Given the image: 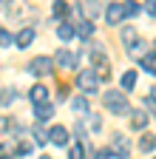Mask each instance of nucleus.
<instances>
[{
  "mask_svg": "<svg viewBox=\"0 0 156 159\" xmlns=\"http://www.w3.org/2000/svg\"><path fill=\"white\" fill-rule=\"evenodd\" d=\"M88 125H91V131H100V128H102V122H100V116H91V119H88Z\"/></svg>",
  "mask_w": 156,
  "mask_h": 159,
  "instance_id": "29",
  "label": "nucleus"
},
{
  "mask_svg": "<svg viewBox=\"0 0 156 159\" xmlns=\"http://www.w3.org/2000/svg\"><path fill=\"white\" fill-rule=\"evenodd\" d=\"M31 43H34V29H31V26H26V29L17 31V37H14V46H17V48H29Z\"/></svg>",
  "mask_w": 156,
  "mask_h": 159,
  "instance_id": "8",
  "label": "nucleus"
},
{
  "mask_svg": "<svg viewBox=\"0 0 156 159\" xmlns=\"http://www.w3.org/2000/svg\"><path fill=\"white\" fill-rule=\"evenodd\" d=\"M51 14H54V20H63L65 14H71V17H74V9H68L65 3H54V6H51Z\"/></svg>",
  "mask_w": 156,
  "mask_h": 159,
  "instance_id": "17",
  "label": "nucleus"
},
{
  "mask_svg": "<svg viewBox=\"0 0 156 159\" xmlns=\"http://www.w3.org/2000/svg\"><path fill=\"white\" fill-rule=\"evenodd\" d=\"M34 116H37V122H48V119L54 116V105H51V102L37 105V108H34Z\"/></svg>",
  "mask_w": 156,
  "mask_h": 159,
  "instance_id": "13",
  "label": "nucleus"
},
{
  "mask_svg": "<svg viewBox=\"0 0 156 159\" xmlns=\"http://www.w3.org/2000/svg\"><path fill=\"white\" fill-rule=\"evenodd\" d=\"M139 14V6L136 3H125V17H136Z\"/></svg>",
  "mask_w": 156,
  "mask_h": 159,
  "instance_id": "28",
  "label": "nucleus"
},
{
  "mask_svg": "<svg viewBox=\"0 0 156 159\" xmlns=\"http://www.w3.org/2000/svg\"><path fill=\"white\" fill-rule=\"evenodd\" d=\"M0 159H14V153H11V145H9V142H0Z\"/></svg>",
  "mask_w": 156,
  "mask_h": 159,
  "instance_id": "26",
  "label": "nucleus"
},
{
  "mask_svg": "<svg viewBox=\"0 0 156 159\" xmlns=\"http://www.w3.org/2000/svg\"><path fill=\"white\" fill-rule=\"evenodd\" d=\"M111 151L119 156V159H128V139L116 134V136H114V148H111Z\"/></svg>",
  "mask_w": 156,
  "mask_h": 159,
  "instance_id": "12",
  "label": "nucleus"
},
{
  "mask_svg": "<svg viewBox=\"0 0 156 159\" xmlns=\"http://www.w3.org/2000/svg\"><path fill=\"white\" fill-rule=\"evenodd\" d=\"M14 43V37H11V31L9 29H0V48H9Z\"/></svg>",
  "mask_w": 156,
  "mask_h": 159,
  "instance_id": "23",
  "label": "nucleus"
},
{
  "mask_svg": "<svg viewBox=\"0 0 156 159\" xmlns=\"http://www.w3.org/2000/svg\"><path fill=\"white\" fill-rule=\"evenodd\" d=\"M43 159H51V156H43Z\"/></svg>",
  "mask_w": 156,
  "mask_h": 159,
  "instance_id": "32",
  "label": "nucleus"
},
{
  "mask_svg": "<svg viewBox=\"0 0 156 159\" xmlns=\"http://www.w3.org/2000/svg\"><path fill=\"white\" fill-rule=\"evenodd\" d=\"M142 105H145V108L153 114V119H156V99H153V97H145V102H142Z\"/></svg>",
  "mask_w": 156,
  "mask_h": 159,
  "instance_id": "27",
  "label": "nucleus"
},
{
  "mask_svg": "<svg viewBox=\"0 0 156 159\" xmlns=\"http://www.w3.org/2000/svg\"><path fill=\"white\" fill-rule=\"evenodd\" d=\"M153 159H156V156H153Z\"/></svg>",
  "mask_w": 156,
  "mask_h": 159,
  "instance_id": "33",
  "label": "nucleus"
},
{
  "mask_svg": "<svg viewBox=\"0 0 156 159\" xmlns=\"http://www.w3.org/2000/svg\"><path fill=\"white\" fill-rule=\"evenodd\" d=\"M153 51H148V54H142V71H148V74H156V46H150Z\"/></svg>",
  "mask_w": 156,
  "mask_h": 159,
  "instance_id": "11",
  "label": "nucleus"
},
{
  "mask_svg": "<svg viewBox=\"0 0 156 159\" xmlns=\"http://www.w3.org/2000/svg\"><path fill=\"white\" fill-rule=\"evenodd\" d=\"M119 40H122L125 51H136V48H139V31H136V26H122Z\"/></svg>",
  "mask_w": 156,
  "mask_h": 159,
  "instance_id": "4",
  "label": "nucleus"
},
{
  "mask_svg": "<svg viewBox=\"0 0 156 159\" xmlns=\"http://www.w3.org/2000/svg\"><path fill=\"white\" fill-rule=\"evenodd\" d=\"M77 51H71V48H57V54H54V63L60 66L63 71H74L77 68Z\"/></svg>",
  "mask_w": 156,
  "mask_h": 159,
  "instance_id": "3",
  "label": "nucleus"
},
{
  "mask_svg": "<svg viewBox=\"0 0 156 159\" xmlns=\"http://www.w3.org/2000/svg\"><path fill=\"white\" fill-rule=\"evenodd\" d=\"M68 159H85V156H82V145H80V142H74V145L68 148Z\"/></svg>",
  "mask_w": 156,
  "mask_h": 159,
  "instance_id": "25",
  "label": "nucleus"
},
{
  "mask_svg": "<svg viewBox=\"0 0 156 159\" xmlns=\"http://www.w3.org/2000/svg\"><path fill=\"white\" fill-rule=\"evenodd\" d=\"M71 111L88 116V99H85V97H74V99H71Z\"/></svg>",
  "mask_w": 156,
  "mask_h": 159,
  "instance_id": "16",
  "label": "nucleus"
},
{
  "mask_svg": "<svg viewBox=\"0 0 156 159\" xmlns=\"http://www.w3.org/2000/svg\"><path fill=\"white\" fill-rule=\"evenodd\" d=\"M74 83H77V88H80L82 94H96V91H100V77H96V71H94V68L80 71Z\"/></svg>",
  "mask_w": 156,
  "mask_h": 159,
  "instance_id": "2",
  "label": "nucleus"
},
{
  "mask_svg": "<svg viewBox=\"0 0 156 159\" xmlns=\"http://www.w3.org/2000/svg\"><path fill=\"white\" fill-rule=\"evenodd\" d=\"M57 37L60 40H74L77 37V26L74 23H60L57 26Z\"/></svg>",
  "mask_w": 156,
  "mask_h": 159,
  "instance_id": "14",
  "label": "nucleus"
},
{
  "mask_svg": "<svg viewBox=\"0 0 156 159\" xmlns=\"http://www.w3.org/2000/svg\"><path fill=\"white\" fill-rule=\"evenodd\" d=\"M91 63H94V71H100V80H108L111 77V66H108V57L102 48L91 51Z\"/></svg>",
  "mask_w": 156,
  "mask_h": 159,
  "instance_id": "5",
  "label": "nucleus"
},
{
  "mask_svg": "<svg viewBox=\"0 0 156 159\" xmlns=\"http://www.w3.org/2000/svg\"><path fill=\"white\" fill-rule=\"evenodd\" d=\"M145 11H148V14H150V17H156V0H150V3H148V6H145Z\"/></svg>",
  "mask_w": 156,
  "mask_h": 159,
  "instance_id": "30",
  "label": "nucleus"
},
{
  "mask_svg": "<svg viewBox=\"0 0 156 159\" xmlns=\"http://www.w3.org/2000/svg\"><path fill=\"white\" fill-rule=\"evenodd\" d=\"M0 131H3V122H0Z\"/></svg>",
  "mask_w": 156,
  "mask_h": 159,
  "instance_id": "31",
  "label": "nucleus"
},
{
  "mask_svg": "<svg viewBox=\"0 0 156 159\" xmlns=\"http://www.w3.org/2000/svg\"><path fill=\"white\" fill-rule=\"evenodd\" d=\"M48 142H54V145H68V131L63 128V125H54L51 131H48Z\"/></svg>",
  "mask_w": 156,
  "mask_h": 159,
  "instance_id": "9",
  "label": "nucleus"
},
{
  "mask_svg": "<svg viewBox=\"0 0 156 159\" xmlns=\"http://www.w3.org/2000/svg\"><path fill=\"white\" fill-rule=\"evenodd\" d=\"M94 34V23H88V20H80V23H77V37H91Z\"/></svg>",
  "mask_w": 156,
  "mask_h": 159,
  "instance_id": "20",
  "label": "nucleus"
},
{
  "mask_svg": "<svg viewBox=\"0 0 156 159\" xmlns=\"http://www.w3.org/2000/svg\"><path fill=\"white\" fill-rule=\"evenodd\" d=\"M14 88H9V91H0V108H3V105H11L14 102Z\"/></svg>",
  "mask_w": 156,
  "mask_h": 159,
  "instance_id": "24",
  "label": "nucleus"
},
{
  "mask_svg": "<svg viewBox=\"0 0 156 159\" xmlns=\"http://www.w3.org/2000/svg\"><path fill=\"white\" fill-rule=\"evenodd\" d=\"M29 99L34 102V108H37V105H46V102H48V88H46V85H34V88L29 91Z\"/></svg>",
  "mask_w": 156,
  "mask_h": 159,
  "instance_id": "10",
  "label": "nucleus"
},
{
  "mask_svg": "<svg viewBox=\"0 0 156 159\" xmlns=\"http://www.w3.org/2000/svg\"><path fill=\"white\" fill-rule=\"evenodd\" d=\"M31 136H34V142H37V145H46V142H48V134H46L43 128H37V125L31 128Z\"/></svg>",
  "mask_w": 156,
  "mask_h": 159,
  "instance_id": "22",
  "label": "nucleus"
},
{
  "mask_svg": "<svg viewBox=\"0 0 156 159\" xmlns=\"http://www.w3.org/2000/svg\"><path fill=\"white\" fill-rule=\"evenodd\" d=\"M148 119H150V116H148L145 111H136V114H133V122H131V125H133V131H145Z\"/></svg>",
  "mask_w": 156,
  "mask_h": 159,
  "instance_id": "19",
  "label": "nucleus"
},
{
  "mask_svg": "<svg viewBox=\"0 0 156 159\" xmlns=\"http://www.w3.org/2000/svg\"><path fill=\"white\" fill-rule=\"evenodd\" d=\"M105 20H108V26H119L122 20H125V3H108Z\"/></svg>",
  "mask_w": 156,
  "mask_h": 159,
  "instance_id": "7",
  "label": "nucleus"
},
{
  "mask_svg": "<svg viewBox=\"0 0 156 159\" xmlns=\"http://www.w3.org/2000/svg\"><path fill=\"white\" fill-rule=\"evenodd\" d=\"M80 11H82V17L88 20V23H94V20L100 17V6H96V3H82Z\"/></svg>",
  "mask_w": 156,
  "mask_h": 159,
  "instance_id": "15",
  "label": "nucleus"
},
{
  "mask_svg": "<svg viewBox=\"0 0 156 159\" xmlns=\"http://www.w3.org/2000/svg\"><path fill=\"white\" fill-rule=\"evenodd\" d=\"M29 74H34V77L51 74V57H34V60H29Z\"/></svg>",
  "mask_w": 156,
  "mask_h": 159,
  "instance_id": "6",
  "label": "nucleus"
},
{
  "mask_svg": "<svg viewBox=\"0 0 156 159\" xmlns=\"http://www.w3.org/2000/svg\"><path fill=\"white\" fill-rule=\"evenodd\" d=\"M153 148H156V136H148V134H145V136L139 139V151H142V153H150Z\"/></svg>",
  "mask_w": 156,
  "mask_h": 159,
  "instance_id": "21",
  "label": "nucleus"
},
{
  "mask_svg": "<svg viewBox=\"0 0 156 159\" xmlns=\"http://www.w3.org/2000/svg\"><path fill=\"white\" fill-rule=\"evenodd\" d=\"M102 102H105V108H108L111 114H116V116H125V114H131V105H128V94H119V91H108V94H102Z\"/></svg>",
  "mask_w": 156,
  "mask_h": 159,
  "instance_id": "1",
  "label": "nucleus"
},
{
  "mask_svg": "<svg viewBox=\"0 0 156 159\" xmlns=\"http://www.w3.org/2000/svg\"><path fill=\"white\" fill-rule=\"evenodd\" d=\"M119 85H122V91H133V85H136V71H125L122 80H119Z\"/></svg>",
  "mask_w": 156,
  "mask_h": 159,
  "instance_id": "18",
  "label": "nucleus"
}]
</instances>
